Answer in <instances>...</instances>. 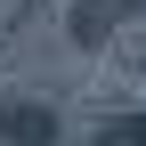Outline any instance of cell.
<instances>
[{
  "mask_svg": "<svg viewBox=\"0 0 146 146\" xmlns=\"http://www.w3.org/2000/svg\"><path fill=\"white\" fill-rule=\"evenodd\" d=\"M0 138L8 146H57V106L49 98H8L0 106Z\"/></svg>",
  "mask_w": 146,
  "mask_h": 146,
  "instance_id": "6da1fadb",
  "label": "cell"
},
{
  "mask_svg": "<svg viewBox=\"0 0 146 146\" xmlns=\"http://www.w3.org/2000/svg\"><path fill=\"white\" fill-rule=\"evenodd\" d=\"M89 146H146V114H114V122H98V138Z\"/></svg>",
  "mask_w": 146,
  "mask_h": 146,
  "instance_id": "7a4b0ae2",
  "label": "cell"
}]
</instances>
